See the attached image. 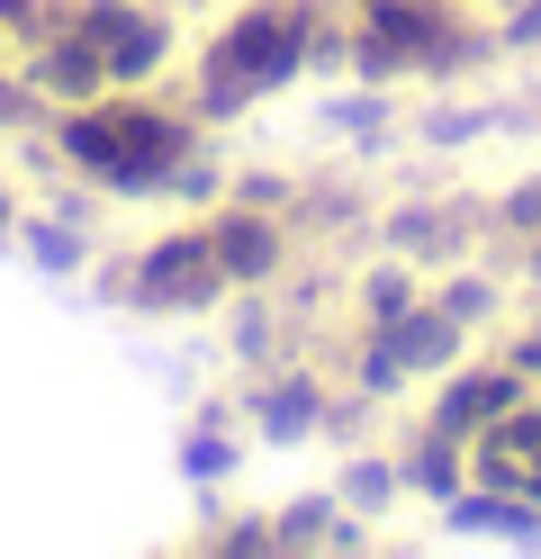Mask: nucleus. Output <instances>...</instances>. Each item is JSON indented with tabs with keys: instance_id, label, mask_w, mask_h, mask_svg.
Masks as SVG:
<instances>
[{
	"instance_id": "f257e3e1",
	"label": "nucleus",
	"mask_w": 541,
	"mask_h": 559,
	"mask_svg": "<svg viewBox=\"0 0 541 559\" xmlns=\"http://www.w3.org/2000/svg\"><path fill=\"white\" fill-rule=\"evenodd\" d=\"M451 523H460V533H505V542H541V514L524 506V497H460V487H451Z\"/></svg>"
},
{
	"instance_id": "f03ea898",
	"label": "nucleus",
	"mask_w": 541,
	"mask_h": 559,
	"mask_svg": "<svg viewBox=\"0 0 541 559\" xmlns=\"http://www.w3.org/2000/svg\"><path fill=\"white\" fill-rule=\"evenodd\" d=\"M415 478L433 487V497H451L460 487V451H415Z\"/></svg>"
},
{
	"instance_id": "7ed1b4c3",
	"label": "nucleus",
	"mask_w": 541,
	"mask_h": 559,
	"mask_svg": "<svg viewBox=\"0 0 541 559\" xmlns=\"http://www.w3.org/2000/svg\"><path fill=\"white\" fill-rule=\"evenodd\" d=\"M505 217H515L524 235H541V181H532V190H515V199H505Z\"/></svg>"
}]
</instances>
